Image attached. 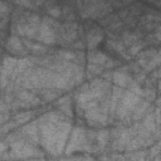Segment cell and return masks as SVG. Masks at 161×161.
<instances>
[{
	"instance_id": "277c9868",
	"label": "cell",
	"mask_w": 161,
	"mask_h": 161,
	"mask_svg": "<svg viewBox=\"0 0 161 161\" xmlns=\"http://www.w3.org/2000/svg\"><path fill=\"white\" fill-rule=\"evenodd\" d=\"M88 60L89 63H93V64H98V65H103L106 64V62L108 60V57L101 52H93V53H89L88 54Z\"/></svg>"
},
{
	"instance_id": "5b68a950",
	"label": "cell",
	"mask_w": 161,
	"mask_h": 161,
	"mask_svg": "<svg viewBox=\"0 0 161 161\" xmlns=\"http://www.w3.org/2000/svg\"><path fill=\"white\" fill-rule=\"evenodd\" d=\"M147 108H148V102H142L138 107H136V108L133 109V112H132V118H133L135 121L141 119V118L145 116Z\"/></svg>"
},
{
	"instance_id": "30bf717a",
	"label": "cell",
	"mask_w": 161,
	"mask_h": 161,
	"mask_svg": "<svg viewBox=\"0 0 161 161\" xmlns=\"http://www.w3.org/2000/svg\"><path fill=\"white\" fill-rule=\"evenodd\" d=\"M15 4L20 5V6H25V8H31V0H15Z\"/></svg>"
},
{
	"instance_id": "7a4b0ae2",
	"label": "cell",
	"mask_w": 161,
	"mask_h": 161,
	"mask_svg": "<svg viewBox=\"0 0 161 161\" xmlns=\"http://www.w3.org/2000/svg\"><path fill=\"white\" fill-rule=\"evenodd\" d=\"M112 79H113V82H114V84L116 86H118V87H130V84L132 83V79H131V77L127 74V72H125V70H117V72H114L113 73V75H112Z\"/></svg>"
},
{
	"instance_id": "8fae6325",
	"label": "cell",
	"mask_w": 161,
	"mask_h": 161,
	"mask_svg": "<svg viewBox=\"0 0 161 161\" xmlns=\"http://www.w3.org/2000/svg\"><path fill=\"white\" fill-rule=\"evenodd\" d=\"M131 1H132V0H122L123 4H128V3H131Z\"/></svg>"
},
{
	"instance_id": "ba28073f",
	"label": "cell",
	"mask_w": 161,
	"mask_h": 161,
	"mask_svg": "<svg viewBox=\"0 0 161 161\" xmlns=\"http://www.w3.org/2000/svg\"><path fill=\"white\" fill-rule=\"evenodd\" d=\"M143 48V44L141 43V42H137V43H133L132 45H131V48H130V50H128V53L131 54V55H136V54H138V52L141 50Z\"/></svg>"
},
{
	"instance_id": "8992f818",
	"label": "cell",
	"mask_w": 161,
	"mask_h": 161,
	"mask_svg": "<svg viewBox=\"0 0 161 161\" xmlns=\"http://www.w3.org/2000/svg\"><path fill=\"white\" fill-rule=\"evenodd\" d=\"M30 118H31V113L30 112H20V113L14 116V121H15L16 125L25 123V122L30 121Z\"/></svg>"
},
{
	"instance_id": "7c38bea8",
	"label": "cell",
	"mask_w": 161,
	"mask_h": 161,
	"mask_svg": "<svg viewBox=\"0 0 161 161\" xmlns=\"http://www.w3.org/2000/svg\"><path fill=\"white\" fill-rule=\"evenodd\" d=\"M157 87H158V91H160V92H161V80H160V82H158V86H157Z\"/></svg>"
},
{
	"instance_id": "6da1fadb",
	"label": "cell",
	"mask_w": 161,
	"mask_h": 161,
	"mask_svg": "<svg viewBox=\"0 0 161 161\" xmlns=\"http://www.w3.org/2000/svg\"><path fill=\"white\" fill-rule=\"evenodd\" d=\"M69 142L67 143V152H73V151H77V150H82L86 146V132L80 128V127H74L73 131H72V135H70V138L68 140Z\"/></svg>"
},
{
	"instance_id": "9c48e42d",
	"label": "cell",
	"mask_w": 161,
	"mask_h": 161,
	"mask_svg": "<svg viewBox=\"0 0 161 161\" xmlns=\"http://www.w3.org/2000/svg\"><path fill=\"white\" fill-rule=\"evenodd\" d=\"M48 14H49L50 16H53V18H59V16L62 15V10H60L59 6L53 5V6H50V8L48 9Z\"/></svg>"
},
{
	"instance_id": "3957f363",
	"label": "cell",
	"mask_w": 161,
	"mask_h": 161,
	"mask_svg": "<svg viewBox=\"0 0 161 161\" xmlns=\"http://www.w3.org/2000/svg\"><path fill=\"white\" fill-rule=\"evenodd\" d=\"M23 42H20V39L16 35H13L11 38H9L8 43H6V48L9 49V52L14 53V54H20L24 53V47H23Z\"/></svg>"
},
{
	"instance_id": "52a82bcc",
	"label": "cell",
	"mask_w": 161,
	"mask_h": 161,
	"mask_svg": "<svg viewBox=\"0 0 161 161\" xmlns=\"http://www.w3.org/2000/svg\"><path fill=\"white\" fill-rule=\"evenodd\" d=\"M108 138H109V133H108V131H106V130L99 131V132H98V135H97L98 146H99V147H104V146L107 145Z\"/></svg>"
}]
</instances>
